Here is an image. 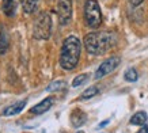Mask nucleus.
<instances>
[{
  "label": "nucleus",
  "mask_w": 148,
  "mask_h": 133,
  "mask_svg": "<svg viewBox=\"0 0 148 133\" xmlns=\"http://www.w3.org/2000/svg\"><path fill=\"white\" fill-rule=\"evenodd\" d=\"M86 121H87V115H86V113H83V111L79 110V109H76V110L72 111V114H71V124H72V126L79 128V126H82V125L84 124Z\"/></svg>",
  "instance_id": "6e6552de"
},
{
  "label": "nucleus",
  "mask_w": 148,
  "mask_h": 133,
  "mask_svg": "<svg viewBox=\"0 0 148 133\" xmlns=\"http://www.w3.org/2000/svg\"><path fill=\"white\" fill-rule=\"evenodd\" d=\"M76 133H84V132H82V130H80V132H76Z\"/></svg>",
  "instance_id": "412c9836"
},
{
  "label": "nucleus",
  "mask_w": 148,
  "mask_h": 133,
  "mask_svg": "<svg viewBox=\"0 0 148 133\" xmlns=\"http://www.w3.org/2000/svg\"><path fill=\"white\" fill-rule=\"evenodd\" d=\"M137 133H148V126H143Z\"/></svg>",
  "instance_id": "6ab92c4d"
},
{
  "label": "nucleus",
  "mask_w": 148,
  "mask_h": 133,
  "mask_svg": "<svg viewBox=\"0 0 148 133\" xmlns=\"http://www.w3.org/2000/svg\"><path fill=\"white\" fill-rule=\"evenodd\" d=\"M116 45V36L109 31H94L84 37L86 50L92 56H101Z\"/></svg>",
  "instance_id": "f257e3e1"
},
{
  "label": "nucleus",
  "mask_w": 148,
  "mask_h": 133,
  "mask_svg": "<svg viewBox=\"0 0 148 133\" xmlns=\"http://www.w3.org/2000/svg\"><path fill=\"white\" fill-rule=\"evenodd\" d=\"M124 77H125L126 82H136L137 77H139V75H137V71H136L135 68H129V69L125 72Z\"/></svg>",
  "instance_id": "dca6fc26"
},
{
  "label": "nucleus",
  "mask_w": 148,
  "mask_h": 133,
  "mask_svg": "<svg viewBox=\"0 0 148 133\" xmlns=\"http://www.w3.org/2000/svg\"><path fill=\"white\" fill-rule=\"evenodd\" d=\"M120 62H121V58L118 57V56H113V57L105 60V61L99 65L97 72H95V79H102L103 76L109 75L110 72H113L117 66L120 65Z\"/></svg>",
  "instance_id": "423d86ee"
},
{
  "label": "nucleus",
  "mask_w": 148,
  "mask_h": 133,
  "mask_svg": "<svg viewBox=\"0 0 148 133\" xmlns=\"http://www.w3.org/2000/svg\"><path fill=\"white\" fill-rule=\"evenodd\" d=\"M58 22L61 26H67L72 19V0H58L57 3Z\"/></svg>",
  "instance_id": "39448f33"
},
{
  "label": "nucleus",
  "mask_w": 148,
  "mask_h": 133,
  "mask_svg": "<svg viewBox=\"0 0 148 133\" xmlns=\"http://www.w3.org/2000/svg\"><path fill=\"white\" fill-rule=\"evenodd\" d=\"M147 118L148 117L144 111H139V113H136V114L130 118V124L132 125H144L145 121H147Z\"/></svg>",
  "instance_id": "ddd939ff"
},
{
  "label": "nucleus",
  "mask_w": 148,
  "mask_h": 133,
  "mask_svg": "<svg viewBox=\"0 0 148 133\" xmlns=\"http://www.w3.org/2000/svg\"><path fill=\"white\" fill-rule=\"evenodd\" d=\"M84 21L91 29H97L102 23V14L97 0H87L84 4Z\"/></svg>",
  "instance_id": "20e7f679"
},
{
  "label": "nucleus",
  "mask_w": 148,
  "mask_h": 133,
  "mask_svg": "<svg viewBox=\"0 0 148 133\" xmlns=\"http://www.w3.org/2000/svg\"><path fill=\"white\" fill-rule=\"evenodd\" d=\"M25 106H26V101H19V102L14 103V105H11V106L5 107L4 110H3V115L10 117V115L18 114V113H21V111L25 109Z\"/></svg>",
  "instance_id": "1a4fd4ad"
},
{
  "label": "nucleus",
  "mask_w": 148,
  "mask_h": 133,
  "mask_svg": "<svg viewBox=\"0 0 148 133\" xmlns=\"http://www.w3.org/2000/svg\"><path fill=\"white\" fill-rule=\"evenodd\" d=\"M21 4H22L23 11L26 14H33L37 10L38 0H21Z\"/></svg>",
  "instance_id": "9d476101"
},
{
  "label": "nucleus",
  "mask_w": 148,
  "mask_h": 133,
  "mask_svg": "<svg viewBox=\"0 0 148 133\" xmlns=\"http://www.w3.org/2000/svg\"><path fill=\"white\" fill-rule=\"evenodd\" d=\"M82 52V44L79 38L75 36L67 37L61 46L60 53V65L65 71H72L79 62Z\"/></svg>",
  "instance_id": "f03ea898"
},
{
  "label": "nucleus",
  "mask_w": 148,
  "mask_h": 133,
  "mask_svg": "<svg viewBox=\"0 0 148 133\" xmlns=\"http://www.w3.org/2000/svg\"><path fill=\"white\" fill-rule=\"evenodd\" d=\"M8 36L5 30H0V54H4L8 50Z\"/></svg>",
  "instance_id": "f8f14e48"
},
{
  "label": "nucleus",
  "mask_w": 148,
  "mask_h": 133,
  "mask_svg": "<svg viewBox=\"0 0 148 133\" xmlns=\"http://www.w3.org/2000/svg\"><path fill=\"white\" fill-rule=\"evenodd\" d=\"M1 8H3V12L7 16H14V14H15V0H3Z\"/></svg>",
  "instance_id": "9b49d317"
},
{
  "label": "nucleus",
  "mask_w": 148,
  "mask_h": 133,
  "mask_svg": "<svg viewBox=\"0 0 148 133\" xmlns=\"http://www.w3.org/2000/svg\"><path fill=\"white\" fill-rule=\"evenodd\" d=\"M144 0H129V3L132 5H135V7H137V5H140L141 3H143Z\"/></svg>",
  "instance_id": "a211bd4d"
},
{
  "label": "nucleus",
  "mask_w": 148,
  "mask_h": 133,
  "mask_svg": "<svg viewBox=\"0 0 148 133\" xmlns=\"http://www.w3.org/2000/svg\"><path fill=\"white\" fill-rule=\"evenodd\" d=\"M64 88H67V82H64V80H56L53 83H50L46 90L49 93H52V91H60V90H64Z\"/></svg>",
  "instance_id": "2eb2a0df"
},
{
  "label": "nucleus",
  "mask_w": 148,
  "mask_h": 133,
  "mask_svg": "<svg viewBox=\"0 0 148 133\" xmlns=\"http://www.w3.org/2000/svg\"><path fill=\"white\" fill-rule=\"evenodd\" d=\"M108 122H109V121H105L103 124H101V125H99V128H102V126H105V125H108Z\"/></svg>",
  "instance_id": "aec40b11"
},
{
  "label": "nucleus",
  "mask_w": 148,
  "mask_h": 133,
  "mask_svg": "<svg viewBox=\"0 0 148 133\" xmlns=\"http://www.w3.org/2000/svg\"><path fill=\"white\" fill-rule=\"evenodd\" d=\"M53 102H54V99L52 97H48V98H45L44 101H41L38 105H36V106H33L32 107V113L33 114H36V115H40V114H42V113H45V111H48L52 107V105H53Z\"/></svg>",
  "instance_id": "0eeeda50"
},
{
  "label": "nucleus",
  "mask_w": 148,
  "mask_h": 133,
  "mask_svg": "<svg viewBox=\"0 0 148 133\" xmlns=\"http://www.w3.org/2000/svg\"><path fill=\"white\" fill-rule=\"evenodd\" d=\"M87 79H88V75H87V73H83V75L76 76V77L73 79V82H72V87H79V86L83 84Z\"/></svg>",
  "instance_id": "f3484780"
},
{
  "label": "nucleus",
  "mask_w": 148,
  "mask_h": 133,
  "mask_svg": "<svg viewBox=\"0 0 148 133\" xmlns=\"http://www.w3.org/2000/svg\"><path fill=\"white\" fill-rule=\"evenodd\" d=\"M99 94V90L97 88V87H90V88L84 90L83 93L80 94V97H79V99L80 101H86V99H91L92 97H95V95H98Z\"/></svg>",
  "instance_id": "4468645a"
},
{
  "label": "nucleus",
  "mask_w": 148,
  "mask_h": 133,
  "mask_svg": "<svg viewBox=\"0 0 148 133\" xmlns=\"http://www.w3.org/2000/svg\"><path fill=\"white\" fill-rule=\"evenodd\" d=\"M52 33V18L48 12H41L37 16L34 27H33V36L36 40H48Z\"/></svg>",
  "instance_id": "7ed1b4c3"
}]
</instances>
